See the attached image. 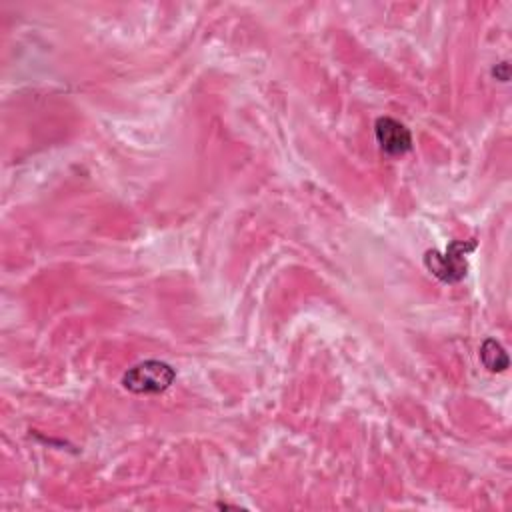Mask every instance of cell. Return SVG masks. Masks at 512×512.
Wrapping results in <instances>:
<instances>
[{
  "label": "cell",
  "instance_id": "3957f363",
  "mask_svg": "<svg viewBox=\"0 0 512 512\" xmlns=\"http://www.w3.org/2000/svg\"><path fill=\"white\" fill-rule=\"evenodd\" d=\"M374 134L380 150L388 156H402L412 148L410 130L390 116H382L376 120Z\"/></svg>",
  "mask_w": 512,
  "mask_h": 512
},
{
  "label": "cell",
  "instance_id": "7a4b0ae2",
  "mask_svg": "<svg viewBox=\"0 0 512 512\" xmlns=\"http://www.w3.org/2000/svg\"><path fill=\"white\" fill-rule=\"evenodd\" d=\"M476 242H462V240H454L448 244L446 252L440 254L438 250H428L424 254V264L426 268L442 282L454 284L460 282L466 276L468 264H466V254L470 250H474Z\"/></svg>",
  "mask_w": 512,
  "mask_h": 512
},
{
  "label": "cell",
  "instance_id": "6da1fadb",
  "mask_svg": "<svg viewBox=\"0 0 512 512\" xmlns=\"http://www.w3.org/2000/svg\"><path fill=\"white\" fill-rule=\"evenodd\" d=\"M176 372L162 360H144L122 376V386L134 394H160L172 386Z\"/></svg>",
  "mask_w": 512,
  "mask_h": 512
},
{
  "label": "cell",
  "instance_id": "277c9868",
  "mask_svg": "<svg viewBox=\"0 0 512 512\" xmlns=\"http://www.w3.org/2000/svg\"><path fill=\"white\" fill-rule=\"evenodd\" d=\"M480 360L482 364L490 370V372H502L508 368L510 360L508 354L504 352V348L500 346V342H496L494 338H486L480 346Z\"/></svg>",
  "mask_w": 512,
  "mask_h": 512
}]
</instances>
